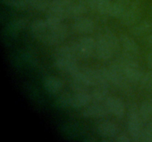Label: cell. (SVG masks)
<instances>
[{"label": "cell", "mask_w": 152, "mask_h": 142, "mask_svg": "<svg viewBox=\"0 0 152 142\" xmlns=\"http://www.w3.org/2000/svg\"><path fill=\"white\" fill-rule=\"evenodd\" d=\"M58 103L62 107H69L72 104V95L68 93H62L58 99Z\"/></svg>", "instance_id": "cell-24"}, {"label": "cell", "mask_w": 152, "mask_h": 142, "mask_svg": "<svg viewBox=\"0 0 152 142\" xmlns=\"http://www.w3.org/2000/svg\"><path fill=\"white\" fill-rule=\"evenodd\" d=\"M141 85L146 90H152V71L145 72L140 80Z\"/></svg>", "instance_id": "cell-25"}, {"label": "cell", "mask_w": 152, "mask_h": 142, "mask_svg": "<svg viewBox=\"0 0 152 142\" xmlns=\"http://www.w3.org/2000/svg\"><path fill=\"white\" fill-rule=\"evenodd\" d=\"M73 3L71 0H53L47 12L46 22L49 25H57L68 17L70 8Z\"/></svg>", "instance_id": "cell-1"}, {"label": "cell", "mask_w": 152, "mask_h": 142, "mask_svg": "<svg viewBox=\"0 0 152 142\" xmlns=\"http://www.w3.org/2000/svg\"><path fill=\"white\" fill-rule=\"evenodd\" d=\"M31 30L33 36L39 40L40 41H42L47 34L48 25L46 20L44 21L41 20V19H37L32 22Z\"/></svg>", "instance_id": "cell-11"}, {"label": "cell", "mask_w": 152, "mask_h": 142, "mask_svg": "<svg viewBox=\"0 0 152 142\" xmlns=\"http://www.w3.org/2000/svg\"><path fill=\"white\" fill-rule=\"evenodd\" d=\"M96 54L97 57L101 60H108L113 56L115 51L112 47L103 39L101 36L96 41Z\"/></svg>", "instance_id": "cell-8"}, {"label": "cell", "mask_w": 152, "mask_h": 142, "mask_svg": "<svg viewBox=\"0 0 152 142\" xmlns=\"http://www.w3.org/2000/svg\"><path fill=\"white\" fill-rule=\"evenodd\" d=\"M53 64L59 70L71 75L80 69L77 60L74 59H54Z\"/></svg>", "instance_id": "cell-6"}, {"label": "cell", "mask_w": 152, "mask_h": 142, "mask_svg": "<svg viewBox=\"0 0 152 142\" xmlns=\"http://www.w3.org/2000/svg\"><path fill=\"white\" fill-rule=\"evenodd\" d=\"M91 101V93H88L87 91L75 93V94L72 95L71 107L80 109L83 106H87Z\"/></svg>", "instance_id": "cell-14"}, {"label": "cell", "mask_w": 152, "mask_h": 142, "mask_svg": "<svg viewBox=\"0 0 152 142\" xmlns=\"http://www.w3.org/2000/svg\"><path fill=\"white\" fill-rule=\"evenodd\" d=\"M2 1L6 5L18 10H25L28 7L25 0H2Z\"/></svg>", "instance_id": "cell-23"}, {"label": "cell", "mask_w": 152, "mask_h": 142, "mask_svg": "<svg viewBox=\"0 0 152 142\" xmlns=\"http://www.w3.org/2000/svg\"><path fill=\"white\" fill-rule=\"evenodd\" d=\"M140 141L142 142H152V130L149 127H146L142 129Z\"/></svg>", "instance_id": "cell-26"}, {"label": "cell", "mask_w": 152, "mask_h": 142, "mask_svg": "<svg viewBox=\"0 0 152 142\" xmlns=\"http://www.w3.org/2000/svg\"><path fill=\"white\" fill-rule=\"evenodd\" d=\"M151 24L148 21H143L138 25H135L134 28L132 30L133 34L136 36H142L146 33L151 30Z\"/></svg>", "instance_id": "cell-21"}, {"label": "cell", "mask_w": 152, "mask_h": 142, "mask_svg": "<svg viewBox=\"0 0 152 142\" xmlns=\"http://www.w3.org/2000/svg\"><path fill=\"white\" fill-rule=\"evenodd\" d=\"M71 90L75 93H80V92H86L88 88V86L80 78L76 76H71V81L70 83Z\"/></svg>", "instance_id": "cell-19"}, {"label": "cell", "mask_w": 152, "mask_h": 142, "mask_svg": "<svg viewBox=\"0 0 152 142\" xmlns=\"http://www.w3.org/2000/svg\"><path fill=\"white\" fill-rule=\"evenodd\" d=\"M108 95V85H98L91 93V101L94 103H101L106 100Z\"/></svg>", "instance_id": "cell-15"}, {"label": "cell", "mask_w": 152, "mask_h": 142, "mask_svg": "<svg viewBox=\"0 0 152 142\" xmlns=\"http://www.w3.org/2000/svg\"><path fill=\"white\" fill-rule=\"evenodd\" d=\"M118 130L117 124L108 121L100 123L97 127V131L99 134L106 138L116 137L118 135Z\"/></svg>", "instance_id": "cell-10"}, {"label": "cell", "mask_w": 152, "mask_h": 142, "mask_svg": "<svg viewBox=\"0 0 152 142\" xmlns=\"http://www.w3.org/2000/svg\"><path fill=\"white\" fill-rule=\"evenodd\" d=\"M87 12L86 7L83 4H73L70 8L68 18L79 19L84 16Z\"/></svg>", "instance_id": "cell-18"}, {"label": "cell", "mask_w": 152, "mask_h": 142, "mask_svg": "<svg viewBox=\"0 0 152 142\" xmlns=\"http://www.w3.org/2000/svg\"><path fill=\"white\" fill-rule=\"evenodd\" d=\"M108 110L105 104H101L100 103H94L88 106L83 110V115L86 118H97L106 116L108 114Z\"/></svg>", "instance_id": "cell-7"}, {"label": "cell", "mask_w": 152, "mask_h": 142, "mask_svg": "<svg viewBox=\"0 0 152 142\" xmlns=\"http://www.w3.org/2000/svg\"><path fill=\"white\" fill-rule=\"evenodd\" d=\"M120 42L124 50L125 53L134 56L136 55L139 51V47L137 44L132 37L126 35H123L120 38Z\"/></svg>", "instance_id": "cell-12"}, {"label": "cell", "mask_w": 152, "mask_h": 142, "mask_svg": "<svg viewBox=\"0 0 152 142\" xmlns=\"http://www.w3.org/2000/svg\"><path fill=\"white\" fill-rule=\"evenodd\" d=\"M105 104L108 112L112 113L117 118H122L125 114V105L120 98L109 96L105 101Z\"/></svg>", "instance_id": "cell-5"}, {"label": "cell", "mask_w": 152, "mask_h": 142, "mask_svg": "<svg viewBox=\"0 0 152 142\" xmlns=\"http://www.w3.org/2000/svg\"><path fill=\"white\" fill-rule=\"evenodd\" d=\"M151 11H152V9H151Z\"/></svg>", "instance_id": "cell-33"}, {"label": "cell", "mask_w": 152, "mask_h": 142, "mask_svg": "<svg viewBox=\"0 0 152 142\" xmlns=\"http://www.w3.org/2000/svg\"><path fill=\"white\" fill-rule=\"evenodd\" d=\"M96 41L91 37H83L71 44L74 53L79 59H87L91 56L96 50Z\"/></svg>", "instance_id": "cell-3"}, {"label": "cell", "mask_w": 152, "mask_h": 142, "mask_svg": "<svg viewBox=\"0 0 152 142\" xmlns=\"http://www.w3.org/2000/svg\"><path fill=\"white\" fill-rule=\"evenodd\" d=\"M111 4L112 3L111 2V0H99L95 6L94 10L101 14L107 15L108 14Z\"/></svg>", "instance_id": "cell-22"}, {"label": "cell", "mask_w": 152, "mask_h": 142, "mask_svg": "<svg viewBox=\"0 0 152 142\" xmlns=\"http://www.w3.org/2000/svg\"><path fill=\"white\" fill-rule=\"evenodd\" d=\"M73 30L77 33H91L94 30V23L91 19L83 16L76 19L73 25Z\"/></svg>", "instance_id": "cell-9"}, {"label": "cell", "mask_w": 152, "mask_h": 142, "mask_svg": "<svg viewBox=\"0 0 152 142\" xmlns=\"http://www.w3.org/2000/svg\"><path fill=\"white\" fill-rule=\"evenodd\" d=\"M146 42L148 45L151 46L152 47V33L151 34H149V35H148V36L147 37Z\"/></svg>", "instance_id": "cell-31"}, {"label": "cell", "mask_w": 152, "mask_h": 142, "mask_svg": "<svg viewBox=\"0 0 152 142\" xmlns=\"http://www.w3.org/2000/svg\"><path fill=\"white\" fill-rule=\"evenodd\" d=\"M140 4L138 1L132 2L120 18L122 23L126 26H132L136 24L140 17Z\"/></svg>", "instance_id": "cell-4"}, {"label": "cell", "mask_w": 152, "mask_h": 142, "mask_svg": "<svg viewBox=\"0 0 152 142\" xmlns=\"http://www.w3.org/2000/svg\"><path fill=\"white\" fill-rule=\"evenodd\" d=\"M28 7H31L34 10L40 12L47 11L50 6V0H25Z\"/></svg>", "instance_id": "cell-17"}, {"label": "cell", "mask_w": 152, "mask_h": 142, "mask_svg": "<svg viewBox=\"0 0 152 142\" xmlns=\"http://www.w3.org/2000/svg\"><path fill=\"white\" fill-rule=\"evenodd\" d=\"M27 25V20L25 19H19L14 21L11 24V29L13 32H17L20 30L23 29Z\"/></svg>", "instance_id": "cell-27"}, {"label": "cell", "mask_w": 152, "mask_h": 142, "mask_svg": "<svg viewBox=\"0 0 152 142\" xmlns=\"http://www.w3.org/2000/svg\"><path fill=\"white\" fill-rule=\"evenodd\" d=\"M87 1H88V5L90 6L91 8L94 10L95 6H96V4H97L99 0H87Z\"/></svg>", "instance_id": "cell-29"}, {"label": "cell", "mask_w": 152, "mask_h": 142, "mask_svg": "<svg viewBox=\"0 0 152 142\" xmlns=\"http://www.w3.org/2000/svg\"><path fill=\"white\" fill-rule=\"evenodd\" d=\"M147 63H148V67L152 70V51L148 54L147 57Z\"/></svg>", "instance_id": "cell-30"}, {"label": "cell", "mask_w": 152, "mask_h": 142, "mask_svg": "<svg viewBox=\"0 0 152 142\" xmlns=\"http://www.w3.org/2000/svg\"><path fill=\"white\" fill-rule=\"evenodd\" d=\"M143 122L140 114V109H137V106L136 104L132 105L129 109L128 118V129L130 137L134 141H139L140 139Z\"/></svg>", "instance_id": "cell-2"}, {"label": "cell", "mask_w": 152, "mask_h": 142, "mask_svg": "<svg viewBox=\"0 0 152 142\" xmlns=\"http://www.w3.org/2000/svg\"><path fill=\"white\" fill-rule=\"evenodd\" d=\"M140 114L144 122L150 121L152 118V99L145 100L141 104Z\"/></svg>", "instance_id": "cell-16"}, {"label": "cell", "mask_w": 152, "mask_h": 142, "mask_svg": "<svg viewBox=\"0 0 152 142\" xmlns=\"http://www.w3.org/2000/svg\"><path fill=\"white\" fill-rule=\"evenodd\" d=\"M116 1H117V2L121 3V4H125V5H126V4H127V3H129L131 0H116Z\"/></svg>", "instance_id": "cell-32"}, {"label": "cell", "mask_w": 152, "mask_h": 142, "mask_svg": "<svg viewBox=\"0 0 152 142\" xmlns=\"http://www.w3.org/2000/svg\"><path fill=\"white\" fill-rule=\"evenodd\" d=\"M126 7L125 4H121L116 1L115 3H113L111 6L108 14L109 16H112V17L115 18H121L123 14L124 13L125 10H126Z\"/></svg>", "instance_id": "cell-20"}, {"label": "cell", "mask_w": 152, "mask_h": 142, "mask_svg": "<svg viewBox=\"0 0 152 142\" xmlns=\"http://www.w3.org/2000/svg\"><path fill=\"white\" fill-rule=\"evenodd\" d=\"M45 88L51 94H56L63 87V82L60 78L56 76L50 75L46 77L44 81Z\"/></svg>", "instance_id": "cell-13"}, {"label": "cell", "mask_w": 152, "mask_h": 142, "mask_svg": "<svg viewBox=\"0 0 152 142\" xmlns=\"http://www.w3.org/2000/svg\"><path fill=\"white\" fill-rule=\"evenodd\" d=\"M116 141L118 142H130L132 140V138L128 136L125 133H121L116 136Z\"/></svg>", "instance_id": "cell-28"}]
</instances>
